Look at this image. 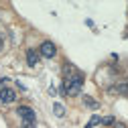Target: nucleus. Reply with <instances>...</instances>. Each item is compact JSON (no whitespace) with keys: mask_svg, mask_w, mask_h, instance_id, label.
Segmentation results:
<instances>
[{"mask_svg":"<svg viewBox=\"0 0 128 128\" xmlns=\"http://www.w3.org/2000/svg\"><path fill=\"white\" fill-rule=\"evenodd\" d=\"M82 86H84V79L79 75H71L65 79L63 92H65V96H77V94H82Z\"/></svg>","mask_w":128,"mask_h":128,"instance_id":"nucleus-1","label":"nucleus"},{"mask_svg":"<svg viewBox=\"0 0 128 128\" xmlns=\"http://www.w3.org/2000/svg\"><path fill=\"white\" fill-rule=\"evenodd\" d=\"M14 100H16L14 90H10V88H2V90H0V102H2V104H12Z\"/></svg>","mask_w":128,"mask_h":128,"instance_id":"nucleus-2","label":"nucleus"},{"mask_svg":"<svg viewBox=\"0 0 128 128\" xmlns=\"http://www.w3.org/2000/svg\"><path fill=\"white\" fill-rule=\"evenodd\" d=\"M55 53H57V49H55V45H53L51 41H45V43L41 45V55H43V57L53 59V57H55Z\"/></svg>","mask_w":128,"mask_h":128,"instance_id":"nucleus-3","label":"nucleus"},{"mask_svg":"<svg viewBox=\"0 0 128 128\" xmlns=\"http://www.w3.org/2000/svg\"><path fill=\"white\" fill-rule=\"evenodd\" d=\"M16 112H18V116H20L22 120H33V122H35V112H33V108H28V106H20Z\"/></svg>","mask_w":128,"mask_h":128,"instance_id":"nucleus-4","label":"nucleus"},{"mask_svg":"<svg viewBox=\"0 0 128 128\" xmlns=\"http://www.w3.org/2000/svg\"><path fill=\"white\" fill-rule=\"evenodd\" d=\"M37 61H39V55H37L33 49H28V51H26V63H28L30 67H35V65H37Z\"/></svg>","mask_w":128,"mask_h":128,"instance_id":"nucleus-5","label":"nucleus"},{"mask_svg":"<svg viewBox=\"0 0 128 128\" xmlns=\"http://www.w3.org/2000/svg\"><path fill=\"white\" fill-rule=\"evenodd\" d=\"M116 92L122 94V96H128V79H124V82H120V84L116 86Z\"/></svg>","mask_w":128,"mask_h":128,"instance_id":"nucleus-6","label":"nucleus"},{"mask_svg":"<svg viewBox=\"0 0 128 128\" xmlns=\"http://www.w3.org/2000/svg\"><path fill=\"white\" fill-rule=\"evenodd\" d=\"M53 112H55V116H59V118L65 116V106L57 102V104H53Z\"/></svg>","mask_w":128,"mask_h":128,"instance_id":"nucleus-7","label":"nucleus"},{"mask_svg":"<svg viewBox=\"0 0 128 128\" xmlns=\"http://www.w3.org/2000/svg\"><path fill=\"white\" fill-rule=\"evenodd\" d=\"M100 120H102L100 116H92V118L88 120V126H86V128H94L96 124H100Z\"/></svg>","mask_w":128,"mask_h":128,"instance_id":"nucleus-8","label":"nucleus"},{"mask_svg":"<svg viewBox=\"0 0 128 128\" xmlns=\"http://www.w3.org/2000/svg\"><path fill=\"white\" fill-rule=\"evenodd\" d=\"M84 102H86V106H90V108H94V110H96V108H98V106H100V104H98V102H96L94 98H86Z\"/></svg>","mask_w":128,"mask_h":128,"instance_id":"nucleus-9","label":"nucleus"},{"mask_svg":"<svg viewBox=\"0 0 128 128\" xmlns=\"http://www.w3.org/2000/svg\"><path fill=\"white\" fill-rule=\"evenodd\" d=\"M20 128H35V122H33V120H22Z\"/></svg>","mask_w":128,"mask_h":128,"instance_id":"nucleus-10","label":"nucleus"},{"mask_svg":"<svg viewBox=\"0 0 128 128\" xmlns=\"http://www.w3.org/2000/svg\"><path fill=\"white\" fill-rule=\"evenodd\" d=\"M100 124H106V126H108V124H114V118H112V116H108V118H102V120H100Z\"/></svg>","mask_w":128,"mask_h":128,"instance_id":"nucleus-11","label":"nucleus"},{"mask_svg":"<svg viewBox=\"0 0 128 128\" xmlns=\"http://www.w3.org/2000/svg\"><path fill=\"white\" fill-rule=\"evenodd\" d=\"M114 128H126L124 122H114Z\"/></svg>","mask_w":128,"mask_h":128,"instance_id":"nucleus-12","label":"nucleus"},{"mask_svg":"<svg viewBox=\"0 0 128 128\" xmlns=\"http://www.w3.org/2000/svg\"><path fill=\"white\" fill-rule=\"evenodd\" d=\"M4 82H6V77H2V79H0V90H2V86H4Z\"/></svg>","mask_w":128,"mask_h":128,"instance_id":"nucleus-13","label":"nucleus"},{"mask_svg":"<svg viewBox=\"0 0 128 128\" xmlns=\"http://www.w3.org/2000/svg\"><path fill=\"white\" fill-rule=\"evenodd\" d=\"M0 49H2V39H0Z\"/></svg>","mask_w":128,"mask_h":128,"instance_id":"nucleus-14","label":"nucleus"}]
</instances>
